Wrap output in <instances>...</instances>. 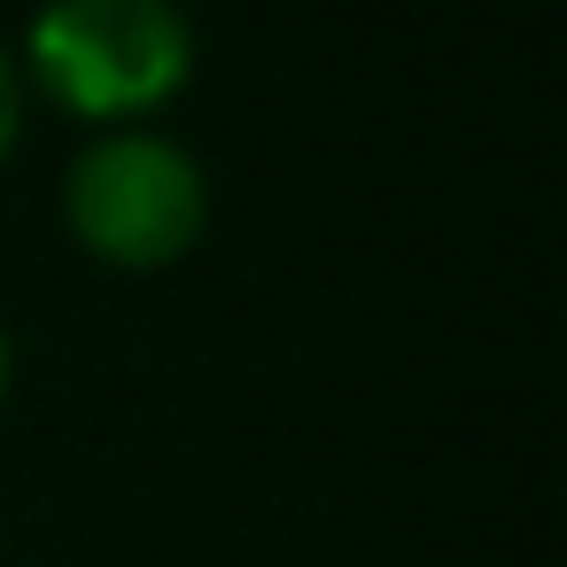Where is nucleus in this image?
<instances>
[{
	"instance_id": "obj_1",
	"label": "nucleus",
	"mask_w": 567,
	"mask_h": 567,
	"mask_svg": "<svg viewBox=\"0 0 567 567\" xmlns=\"http://www.w3.org/2000/svg\"><path fill=\"white\" fill-rule=\"evenodd\" d=\"M63 117L86 125H148L195 79V24L179 0H48L24 32V63Z\"/></svg>"
},
{
	"instance_id": "obj_2",
	"label": "nucleus",
	"mask_w": 567,
	"mask_h": 567,
	"mask_svg": "<svg viewBox=\"0 0 567 567\" xmlns=\"http://www.w3.org/2000/svg\"><path fill=\"white\" fill-rule=\"evenodd\" d=\"M63 218H71L86 257H102L117 272H164L203 241L210 179H203L195 148H179L172 133L117 125L71 164Z\"/></svg>"
},
{
	"instance_id": "obj_3",
	"label": "nucleus",
	"mask_w": 567,
	"mask_h": 567,
	"mask_svg": "<svg viewBox=\"0 0 567 567\" xmlns=\"http://www.w3.org/2000/svg\"><path fill=\"white\" fill-rule=\"evenodd\" d=\"M17 133H24V79H17V55L0 48V164H9Z\"/></svg>"
},
{
	"instance_id": "obj_4",
	"label": "nucleus",
	"mask_w": 567,
	"mask_h": 567,
	"mask_svg": "<svg viewBox=\"0 0 567 567\" xmlns=\"http://www.w3.org/2000/svg\"><path fill=\"white\" fill-rule=\"evenodd\" d=\"M0 404H9V334H0Z\"/></svg>"
}]
</instances>
